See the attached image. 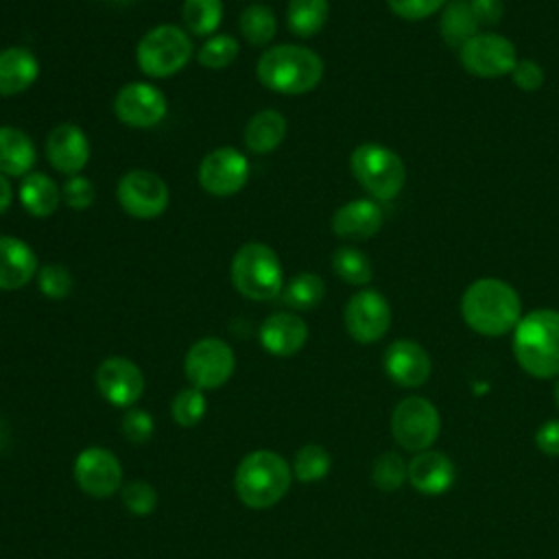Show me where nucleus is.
Masks as SVG:
<instances>
[{
    "label": "nucleus",
    "instance_id": "obj_25",
    "mask_svg": "<svg viewBox=\"0 0 559 559\" xmlns=\"http://www.w3.org/2000/svg\"><path fill=\"white\" fill-rule=\"evenodd\" d=\"M286 135V118L277 109L258 111L245 129V144L251 153L264 155L275 151Z\"/></svg>",
    "mask_w": 559,
    "mask_h": 559
},
{
    "label": "nucleus",
    "instance_id": "obj_9",
    "mask_svg": "<svg viewBox=\"0 0 559 559\" xmlns=\"http://www.w3.org/2000/svg\"><path fill=\"white\" fill-rule=\"evenodd\" d=\"M234 367H236V358L231 347L216 336L197 341L188 349L183 360V371L190 384L201 391L223 386L231 378Z\"/></svg>",
    "mask_w": 559,
    "mask_h": 559
},
{
    "label": "nucleus",
    "instance_id": "obj_33",
    "mask_svg": "<svg viewBox=\"0 0 559 559\" xmlns=\"http://www.w3.org/2000/svg\"><path fill=\"white\" fill-rule=\"evenodd\" d=\"M330 467H332L330 452L317 443H308L299 448L293 459V476L301 483L321 480L323 476H328Z\"/></svg>",
    "mask_w": 559,
    "mask_h": 559
},
{
    "label": "nucleus",
    "instance_id": "obj_4",
    "mask_svg": "<svg viewBox=\"0 0 559 559\" xmlns=\"http://www.w3.org/2000/svg\"><path fill=\"white\" fill-rule=\"evenodd\" d=\"M258 79L262 85L280 94H306L323 79V61L306 46H271L258 59Z\"/></svg>",
    "mask_w": 559,
    "mask_h": 559
},
{
    "label": "nucleus",
    "instance_id": "obj_32",
    "mask_svg": "<svg viewBox=\"0 0 559 559\" xmlns=\"http://www.w3.org/2000/svg\"><path fill=\"white\" fill-rule=\"evenodd\" d=\"M332 269L343 282L354 284V286L369 284L371 275H373L369 258L360 249H354V247L336 249L332 255Z\"/></svg>",
    "mask_w": 559,
    "mask_h": 559
},
{
    "label": "nucleus",
    "instance_id": "obj_22",
    "mask_svg": "<svg viewBox=\"0 0 559 559\" xmlns=\"http://www.w3.org/2000/svg\"><path fill=\"white\" fill-rule=\"evenodd\" d=\"M37 273L35 251L15 236H0V288L17 290Z\"/></svg>",
    "mask_w": 559,
    "mask_h": 559
},
{
    "label": "nucleus",
    "instance_id": "obj_13",
    "mask_svg": "<svg viewBox=\"0 0 559 559\" xmlns=\"http://www.w3.org/2000/svg\"><path fill=\"white\" fill-rule=\"evenodd\" d=\"M349 336L358 343L380 341L391 325L389 301L378 290H358L343 312Z\"/></svg>",
    "mask_w": 559,
    "mask_h": 559
},
{
    "label": "nucleus",
    "instance_id": "obj_41",
    "mask_svg": "<svg viewBox=\"0 0 559 559\" xmlns=\"http://www.w3.org/2000/svg\"><path fill=\"white\" fill-rule=\"evenodd\" d=\"M389 9L404 20H424L445 4V0H386Z\"/></svg>",
    "mask_w": 559,
    "mask_h": 559
},
{
    "label": "nucleus",
    "instance_id": "obj_39",
    "mask_svg": "<svg viewBox=\"0 0 559 559\" xmlns=\"http://www.w3.org/2000/svg\"><path fill=\"white\" fill-rule=\"evenodd\" d=\"M61 197L66 201V205H70L72 210H85L94 203V186L87 177L81 175H72L63 188H61Z\"/></svg>",
    "mask_w": 559,
    "mask_h": 559
},
{
    "label": "nucleus",
    "instance_id": "obj_28",
    "mask_svg": "<svg viewBox=\"0 0 559 559\" xmlns=\"http://www.w3.org/2000/svg\"><path fill=\"white\" fill-rule=\"evenodd\" d=\"M328 0H288L286 22L288 28L299 37L317 35L328 22Z\"/></svg>",
    "mask_w": 559,
    "mask_h": 559
},
{
    "label": "nucleus",
    "instance_id": "obj_37",
    "mask_svg": "<svg viewBox=\"0 0 559 559\" xmlns=\"http://www.w3.org/2000/svg\"><path fill=\"white\" fill-rule=\"evenodd\" d=\"M120 498H122V504L127 507V511L133 515H148L157 507V493H155L153 485H148L144 480L127 483L120 489Z\"/></svg>",
    "mask_w": 559,
    "mask_h": 559
},
{
    "label": "nucleus",
    "instance_id": "obj_35",
    "mask_svg": "<svg viewBox=\"0 0 559 559\" xmlns=\"http://www.w3.org/2000/svg\"><path fill=\"white\" fill-rule=\"evenodd\" d=\"M170 413H173V419H175L177 426H183V428L197 426L205 415V395H203V391L197 389V386L181 389L173 400Z\"/></svg>",
    "mask_w": 559,
    "mask_h": 559
},
{
    "label": "nucleus",
    "instance_id": "obj_38",
    "mask_svg": "<svg viewBox=\"0 0 559 559\" xmlns=\"http://www.w3.org/2000/svg\"><path fill=\"white\" fill-rule=\"evenodd\" d=\"M37 286L50 299L68 297L72 290V275L61 264H44L37 269Z\"/></svg>",
    "mask_w": 559,
    "mask_h": 559
},
{
    "label": "nucleus",
    "instance_id": "obj_47",
    "mask_svg": "<svg viewBox=\"0 0 559 559\" xmlns=\"http://www.w3.org/2000/svg\"><path fill=\"white\" fill-rule=\"evenodd\" d=\"M109 2H131V0H109Z\"/></svg>",
    "mask_w": 559,
    "mask_h": 559
},
{
    "label": "nucleus",
    "instance_id": "obj_3",
    "mask_svg": "<svg viewBox=\"0 0 559 559\" xmlns=\"http://www.w3.org/2000/svg\"><path fill=\"white\" fill-rule=\"evenodd\" d=\"M293 467L273 450L249 452L236 469L234 487L240 502L249 509H269L290 489Z\"/></svg>",
    "mask_w": 559,
    "mask_h": 559
},
{
    "label": "nucleus",
    "instance_id": "obj_17",
    "mask_svg": "<svg viewBox=\"0 0 559 559\" xmlns=\"http://www.w3.org/2000/svg\"><path fill=\"white\" fill-rule=\"evenodd\" d=\"M386 376L400 384V386H421L430 376V356L426 349L411 341V338H397L393 341L382 358Z\"/></svg>",
    "mask_w": 559,
    "mask_h": 559
},
{
    "label": "nucleus",
    "instance_id": "obj_34",
    "mask_svg": "<svg viewBox=\"0 0 559 559\" xmlns=\"http://www.w3.org/2000/svg\"><path fill=\"white\" fill-rule=\"evenodd\" d=\"M408 478V465L397 452H382L371 467V480L380 491H395Z\"/></svg>",
    "mask_w": 559,
    "mask_h": 559
},
{
    "label": "nucleus",
    "instance_id": "obj_46",
    "mask_svg": "<svg viewBox=\"0 0 559 559\" xmlns=\"http://www.w3.org/2000/svg\"><path fill=\"white\" fill-rule=\"evenodd\" d=\"M555 402H557V406H559V380H557V384H555Z\"/></svg>",
    "mask_w": 559,
    "mask_h": 559
},
{
    "label": "nucleus",
    "instance_id": "obj_8",
    "mask_svg": "<svg viewBox=\"0 0 559 559\" xmlns=\"http://www.w3.org/2000/svg\"><path fill=\"white\" fill-rule=\"evenodd\" d=\"M441 421L439 411L426 397H406L402 400L391 415V432L397 445L408 452H424L428 450L437 435Z\"/></svg>",
    "mask_w": 559,
    "mask_h": 559
},
{
    "label": "nucleus",
    "instance_id": "obj_14",
    "mask_svg": "<svg viewBox=\"0 0 559 559\" xmlns=\"http://www.w3.org/2000/svg\"><path fill=\"white\" fill-rule=\"evenodd\" d=\"M249 179V162L234 146L210 151L199 166V183L216 197L236 194Z\"/></svg>",
    "mask_w": 559,
    "mask_h": 559
},
{
    "label": "nucleus",
    "instance_id": "obj_19",
    "mask_svg": "<svg viewBox=\"0 0 559 559\" xmlns=\"http://www.w3.org/2000/svg\"><path fill=\"white\" fill-rule=\"evenodd\" d=\"M308 341V325L293 312H273L260 325L262 347L280 358L297 354Z\"/></svg>",
    "mask_w": 559,
    "mask_h": 559
},
{
    "label": "nucleus",
    "instance_id": "obj_1",
    "mask_svg": "<svg viewBox=\"0 0 559 559\" xmlns=\"http://www.w3.org/2000/svg\"><path fill=\"white\" fill-rule=\"evenodd\" d=\"M465 323L483 336H502L515 330L522 319V304L515 288L496 277L472 282L461 297Z\"/></svg>",
    "mask_w": 559,
    "mask_h": 559
},
{
    "label": "nucleus",
    "instance_id": "obj_44",
    "mask_svg": "<svg viewBox=\"0 0 559 559\" xmlns=\"http://www.w3.org/2000/svg\"><path fill=\"white\" fill-rule=\"evenodd\" d=\"M469 4L478 24H496L504 13L502 0H469Z\"/></svg>",
    "mask_w": 559,
    "mask_h": 559
},
{
    "label": "nucleus",
    "instance_id": "obj_42",
    "mask_svg": "<svg viewBox=\"0 0 559 559\" xmlns=\"http://www.w3.org/2000/svg\"><path fill=\"white\" fill-rule=\"evenodd\" d=\"M513 83L524 92H535L544 83V70L533 59H518L515 68L511 70Z\"/></svg>",
    "mask_w": 559,
    "mask_h": 559
},
{
    "label": "nucleus",
    "instance_id": "obj_40",
    "mask_svg": "<svg viewBox=\"0 0 559 559\" xmlns=\"http://www.w3.org/2000/svg\"><path fill=\"white\" fill-rule=\"evenodd\" d=\"M155 424L153 417L146 411L140 408H131L124 417H122V435L133 441V443H144L153 437Z\"/></svg>",
    "mask_w": 559,
    "mask_h": 559
},
{
    "label": "nucleus",
    "instance_id": "obj_30",
    "mask_svg": "<svg viewBox=\"0 0 559 559\" xmlns=\"http://www.w3.org/2000/svg\"><path fill=\"white\" fill-rule=\"evenodd\" d=\"M277 22L266 4H249L240 13V33L251 46H266L275 35Z\"/></svg>",
    "mask_w": 559,
    "mask_h": 559
},
{
    "label": "nucleus",
    "instance_id": "obj_23",
    "mask_svg": "<svg viewBox=\"0 0 559 559\" xmlns=\"http://www.w3.org/2000/svg\"><path fill=\"white\" fill-rule=\"evenodd\" d=\"M39 76L37 57L20 46L0 50V96H13L28 90Z\"/></svg>",
    "mask_w": 559,
    "mask_h": 559
},
{
    "label": "nucleus",
    "instance_id": "obj_12",
    "mask_svg": "<svg viewBox=\"0 0 559 559\" xmlns=\"http://www.w3.org/2000/svg\"><path fill=\"white\" fill-rule=\"evenodd\" d=\"M74 480L92 498H109L122 489V465L107 448H85L74 459Z\"/></svg>",
    "mask_w": 559,
    "mask_h": 559
},
{
    "label": "nucleus",
    "instance_id": "obj_2",
    "mask_svg": "<svg viewBox=\"0 0 559 559\" xmlns=\"http://www.w3.org/2000/svg\"><path fill=\"white\" fill-rule=\"evenodd\" d=\"M513 354L533 378L559 376V312L542 308L524 314L513 332Z\"/></svg>",
    "mask_w": 559,
    "mask_h": 559
},
{
    "label": "nucleus",
    "instance_id": "obj_11",
    "mask_svg": "<svg viewBox=\"0 0 559 559\" xmlns=\"http://www.w3.org/2000/svg\"><path fill=\"white\" fill-rule=\"evenodd\" d=\"M118 201L133 218H155L168 207V186L151 170H129L118 181Z\"/></svg>",
    "mask_w": 559,
    "mask_h": 559
},
{
    "label": "nucleus",
    "instance_id": "obj_16",
    "mask_svg": "<svg viewBox=\"0 0 559 559\" xmlns=\"http://www.w3.org/2000/svg\"><path fill=\"white\" fill-rule=\"evenodd\" d=\"M166 109L168 105L162 90L151 83H129L114 98L118 120L135 129L155 127L166 116Z\"/></svg>",
    "mask_w": 559,
    "mask_h": 559
},
{
    "label": "nucleus",
    "instance_id": "obj_31",
    "mask_svg": "<svg viewBox=\"0 0 559 559\" xmlns=\"http://www.w3.org/2000/svg\"><path fill=\"white\" fill-rule=\"evenodd\" d=\"M181 17H183V24L194 35H210L218 28L223 20V2L221 0H183Z\"/></svg>",
    "mask_w": 559,
    "mask_h": 559
},
{
    "label": "nucleus",
    "instance_id": "obj_36",
    "mask_svg": "<svg viewBox=\"0 0 559 559\" xmlns=\"http://www.w3.org/2000/svg\"><path fill=\"white\" fill-rule=\"evenodd\" d=\"M238 55V41L231 35H214L199 50V63L205 68H225Z\"/></svg>",
    "mask_w": 559,
    "mask_h": 559
},
{
    "label": "nucleus",
    "instance_id": "obj_5",
    "mask_svg": "<svg viewBox=\"0 0 559 559\" xmlns=\"http://www.w3.org/2000/svg\"><path fill=\"white\" fill-rule=\"evenodd\" d=\"M231 284L247 299H275L284 288L277 253L264 242L242 245L231 260Z\"/></svg>",
    "mask_w": 559,
    "mask_h": 559
},
{
    "label": "nucleus",
    "instance_id": "obj_6",
    "mask_svg": "<svg viewBox=\"0 0 559 559\" xmlns=\"http://www.w3.org/2000/svg\"><path fill=\"white\" fill-rule=\"evenodd\" d=\"M349 168L358 183L378 201H391L400 194L406 181L402 157L389 146L365 142L352 151Z\"/></svg>",
    "mask_w": 559,
    "mask_h": 559
},
{
    "label": "nucleus",
    "instance_id": "obj_15",
    "mask_svg": "<svg viewBox=\"0 0 559 559\" xmlns=\"http://www.w3.org/2000/svg\"><path fill=\"white\" fill-rule=\"evenodd\" d=\"M96 389L114 406H133L144 393L140 367L124 356H109L96 369Z\"/></svg>",
    "mask_w": 559,
    "mask_h": 559
},
{
    "label": "nucleus",
    "instance_id": "obj_29",
    "mask_svg": "<svg viewBox=\"0 0 559 559\" xmlns=\"http://www.w3.org/2000/svg\"><path fill=\"white\" fill-rule=\"evenodd\" d=\"M323 295L325 284L317 273H299L284 284L280 299L284 306L293 310H312L314 306L321 304Z\"/></svg>",
    "mask_w": 559,
    "mask_h": 559
},
{
    "label": "nucleus",
    "instance_id": "obj_21",
    "mask_svg": "<svg viewBox=\"0 0 559 559\" xmlns=\"http://www.w3.org/2000/svg\"><path fill=\"white\" fill-rule=\"evenodd\" d=\"M454 478V463L443 452L424 450L408 463V480L419 493L439 496L452 487Z\"/></svg>",
    "mask_w": 559,
    "mask_h": 559
},
{
    "label": "nucleus",
    "instance_id": "obj_26",
    "mask_svg": "<svg viewBox=\"0 0 559 559\" xmlns=\"http://www.w3.org/2000/svg\"><path fill=\"white\" fill-rule=\"evenodd\" d=\"M20 201L22 207L37 218H46L55 214L61 201V192L57 183L44 173H28L20 183Z\"/></svg>",
    "mask_w": 559,
    "mask_h": 559
},
{
    "label": "nucleus",
    "instance_id": "obj_20",
    "mask_svg": "<svg viewBox=\"0 0 559 559\" xmlns=\"http://www.w3.org/2000/svg\"><path fill=\"white\" fill-rule=\"evenodd\" d=\"M382 210L371 199H354L341 205L332 216V231L338 238L367 240L376 236L382 227Z\"/></svg>",
    "mask_w": 559,
    "mask_h": 559
},
{
    "label": "nucleus",
    "instance_id": "obj_18",
    "mask_svg": "<svg viewBox=\"0 0 559 559\" xmlns=\"http://www.w3.org/2000/svg\"><path fill=\"white\" fill-rule=\"evenodd\" d=\"M46 157L50 166L63 175H79L90 159V142L81 127L63 122L46 138Z\"/></svg>",
    "mask_w": 559,
    "mask_h": 559
},
{
    "label": "nucleus",
    "instance_id": "obj_43",
    "mask_svg": "<svg viewBox=\"0 0 559 559\" xmlns=\"http://www.w3.org/2000/svg\"><path fill=\"white\" fill-rule=\"evenodd\" d=\"M535 445L548 456H559V419H550L537 428Z\"/></svg>",
    "mask_w": 559,
    "mask_h": 559
},
{
    "label": "nucleus",
    "instance_id": "obj_27",
    "mask_svg": "<svg viewBox=\"0 0 559 559\" xmlns=\"http://www.w3.org/2000/svg\"><path fill=\"white\" fill-rule=\"evenodd\" d=\"M478 20L469 0H450L441 13L439 31L450 48H461L467 39L478 35Z\"/></svg>",
    "mask_w": 559,
    "mask_h": 559
},
{
    "label": "nucleus",
    "instance_id": "obj_7",
    "mask_svg": "<svg viewBox=\"0 0 559 559\" xmlns=\"http://www.w3.org/2000/svg\"><path fill=\"white\" fill-rule=\"evenodd\" d=\"M135 57L144 74L155 79L170 76L190 61L192 41L183 28L175 24H159L140 39Z\"/></svg>",
    "mask_w": 559,
    "mask_h": 559
},
{
    "label": "nucleus",
    "instance_id": "obj_10",
    "mask_svg": "<svg viewBox=\"0 0 559 559\" xmlns=\"http://www.w3.org/2000/svg\"><path fill=\"white\" fill-rule=\"evenodd\" d=\"M463 68L480 79L511 74L518 63V52L511 39L498 33H478L459 48Z\"/></svg>",
    "mask_w": 559,
    "mask_h": 559
},
{
    "label": "nucleus",
    "instance_id": "obj_24",
    "mask_svg": "<svg viewBox=\"0 0 559 559\" xmlns=\"http://www.w3.org/2000/svg\"><path fill=\"white\" fill-rule=\"evenodd\" d=\"M37 151L33 140L17 127H0V173L9 177L28 175L35 166Z\"/></svg>",
    "mask_w": 559,
    "mask_h": 559
},
{
    "label": "nucleus",
    "instance_id": "obj_45",
    "mask_svg": "<svg viewBox=\"0 0 559 559\" xmlns=\"http://www.w3.org/2000/svg\"><path fill=\"white\" fill-rule=\"evenodd\" d=\"M11 205V183L7 175L0 173V214Z\"/></svg>",
    "mask_w": 559,
    "mask_h": 559
}]
</instances>
